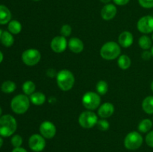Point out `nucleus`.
Segmentation results:
<instances>
[{
  "mask_svg": "<svg viewBox=\"0 0 153 152\" xmlns=\"http://www.w3.org/2000/svg\"><path fill=\"white\" fill-rule=\"evenodd\" d=\"M10 142H11V145L14 148H19L21 147V145H22L23 139H22V137L20 135H19V134H15V135H13L11 137Z\"/></svg>",
  "mask_w": 153,
  "mask_h": 152,
  "instance_id": "nucleus-28",
  "label": "nucleus"
},
{
  "mask_svg": "<svg viewBox=\"0 0 153 152\" xmlns=\"http://www.w3.org/2000/svg\"><path fill=\"white\" fill-rule=\"evenodd\" d=\"M46 139L41 134H32L28 139L29 148L34 152H41L46 148Z\"/></svg>",
  "mask_w": 153,
  "mask_h": 152,
  "instance_id": "nucleus-9",
  "label": "nucleus"
},
{
  "mask_svg": "<svg viewBox=\"0 0 153 152\" xmlns=\"http://www.w3.org/2000/svg\"><path fill=\"white\" fill-rule=\"evenodd\" d=\"M134 37L132 34L128 31H123L118 37V43L120 46L123 48H128L133 44Z\"/></svg>",
  "mask_w": 153,
  "mask_h": 152,
  "instance_id": "nucleus-15",
  "label": "nucleus"
},
{
  "mask_svg": "<svg viewBox=\"0 0 153 152\" xmlns=\"http://www.w3.org/2000/svg\"><path fill=\"white\" fill-rule=\"evenodd\" d=\"M50 47L55 53H62L68 47V42L64 36H57L51 41Z\"/></svg>",
  "mask_w": 153,
  "mask_h": 152,
  "instance_id": "nucleus-12",
  "label": "nucleus"
},
{
  "mask_svg": "<svg viewBox=\"0 0 153 152\" xmlns=\"http://www.w3.org/2000/svg\"><path fill=\"white\" fill-rule=\"evenodd\" d=\"M68 48L73 53L79 54L84 50V43L78 37H72L68 41Z\"/></svg>",
  "mask_w": 153,
  "mask_h": 152,
  "instance_id": "nucleus-16",
  "label": "nucleus"
},
{
  "mask_svg": "<svg viewBox=\"0 0 153 152\" xmlns=\"http://www.w3.org/2000/svg\"><path fill=\"white\" fill-rule=\"evenodd\" d=\"M145 141L148 146L153 148V131H150L147 133L146 138H145Z\"/></svg>",
  "mask_w": 153,
  "mask_h": 152,
  "instance_id": "nucleus-32",
  "label": "nucleus"
},
{
  "mask_svg": "<svg viewBox=\"0 0 153 152\" xmlns=\"http://www.w3.org/2000/svg\"><path fill=\"white\" fill-rule=\"evenodd\" d=\"M40 134L45 139H52L56 134V127L53 122L50 121H44L42 122L39 128Z\"/></svg>",
  "mask_w": 153,
  "mask_h": 152,
  "instance_id": "nucleus-11",
  "label": "nucleus"
},
{
  "mask_svg": "<svg viewBox=\"0 0 153 152\" xmlns=\"http://www.w3.org/2000/svg\"><path fill=\"white\" fill-rule=\"evenodd\" d=\"M152 40H153V32H152Z\"/></svg>",
  "mask_w": 153,
  "mask_h": 152,
  "instance_id": "nucleus-44",
  "label": "nucleus"
},
{
  "mask_svg": "<svg viewBox=\"0 0 153 152\" xmlns=\"http://www.w3.org/2000/svg\"><path fill=\"white\" fill-rule=\"evenodd\" d=\"M7 28L9 32L12 34H18L22 31V24L18 20H10L7 25Z\"/></svg>",
  "mask_w": 153,
  "mask_h": 152,
  "instance_id": "nucleus-23",
  "label": "nucleus"
},
{
  "mask_svg": "<svg viewBox=\"0 0 153 152\" xmlns=\"http://www.w3.org/2000/svg\"><path fill=\"white\" fill-rule=\"evenodd\" d=\"M137 30L142 34H150L153 32V16L150 15L140 18L137 23Z\"/></svg>",
  "mask_w": 153,
  "mask_h": 152,
  "instance_id": "nucleus-10",
  "label": "nucleus"
},
{
  "mask_svg": "<svg viewBox=\"0 0 153 152\" xmlns=\"http://www.w3.org/2000/svg\"><path fill=\"white\" fill-rule=\"evenodd\" d=\"M30 107V98L25 94H19L13 97L10 102V108L16 114H24Z\"/></svg>",
  "mask_w": 153,
  "mask_h": 152,
  "instance_id": "nucleus-3",
  "label": "nucleus"
},
{
  "mask_svg": "<svg viewBox=\"0 0 153 152\" xmlns=\"http://www.w3.org/2000/svg\"><path fill=\"white\" fill-rule=\"evenodd\" d=\"M138 2L141 7L144 8H152L153 0H138Z\"/></svg>",
  "mask_w": 153,
  "mask_h": 152,
  "instance_id": "nucleus-31",
  "label": "nucleus"
},
{
  "mask_svg": "<svg viewBox=\"0 0 153 152\" xmlns=\"http://www.w3.org/2000/svg\"><path fill=\"white\" fill-rule=\"evenodd\" d=\"M152 122H153V118H152Z\"/></svg>",
  "mask_w": 153,
  "mask_h": 152,
  "instance_id": "nucleus-46",
  "label": "nucleus"
},
{
  "mask_svg": "<svg viewBox=\"0 0 153 152\" xmlns=\"http://www.w3.org/2000/svg\"><path fill=\"white\" fill-rule=\"evenodd\" d=\"M56 81L58 87L62 91L70 90L75 83V76L68 69H61L57 74Z\"/></svg>",
  "mask_w": 153,
  "mask_h": 152,
  "instance_id": "nucleus-2",
  "label": "nucleus"
},
{
  "mask_svg": "<svg viewBox=\"0 0 153 152\" xmlns=\"http://www.w3.org/2000/svg\"><path fill=\"white\" fill-rule=\"evenodd\" d=\"M82 104L88 110H94L100 107L101 104V97L97 92H87L82 97Z\"/></svg>",
  "mask_w": 153,
  "mask_h": 152,
  "instance_id": "nucleus-6",
  "label": "nucleus"
},
{
  "mask_svg": "<svg viewBox=\"0 0 153 152\" xmlns=\"http://www.w3.org/2000/svg\"><path fill=\"white\" fill-rule=\"evenodd\" d=\"M138 45L140 49L149 50L152 48V39L147 35H142L138 40Z\"/></svg>",
  "mask_w": 153,
  "mask_h": 152,
  "instance_id": "nucleus-24",
  "label": "nucleus"
},
{
  "mask_svg": "<svg viewBox=\"0 0 153 152\" xmlns=\"http://www.w3.org/2000/svg\"><path fill=\"white\" fill-rule=\"evenodd\" d=\"M33 1H40V0H33Z\"/></svg>",
  "mask_w": 153,
  "mask_h": 152,
  "instance_id": "nucleus-45",
  "label": "nucleus"
},
{
  "mask_svg": "<svg viewBox=\"0 0 153 152\" xmlns=\"http://www.w3.org/2000/svg\"><path fill=\"white\" fill-rule=\"evenodd\" d=\"M16 128L17 122L13 116L5 114L0 117V137H9L13 135Z\"/></svg>",
  "mask_w": 153,
  "mask_h": 152,
  "instance_id": "nucleus-1",
  "label": "nucleus"
},
{
  "mask_svg": "<svg viewBox=\"0 0 153 152\" xmlns=\"http://www.w3.org/2000/svg\"><path fill=\"white\" fill-rule=\"evenodd\" d=\"M1 33H2V31L0 30V40H1Z\"/></svg>",
  "mask_w": 153,
  "mask_h": 152,
  "instance_id": "nucleus-43",
  "label": "nucleus"
},
{
  "mask_svg": "<svg viewBox=\"0 0 153 152\" xmlns=\"http://www.w3.org/2000/svg\"><path fill=\"white\" fill-rule=\"evenodd\" d=\"M141 57L144 61H149V60H150L151 58L152 57V53H151V51L149 52V51L148 50H144V52L142 53Z\"/></svg>",
  "mask_w": 153,
  "mask_h": 152,
  "instance_id": "nucleus-33",
  "label": "nucleus"
},
{
  "mask_svg": "<svg viewBox=\"0 0 153 152\" xmlns=\"http://www.w3.org/2000/svg\"><path fill=\"white\" fill-rule=\"evenodd\" d=\"M118 66L123 70H126L131 66V58L126 55H122L118 58L117 60Z\"/></svg>",
  "mask_w": 153,
  "mask_h": 152,
  "instance_id": "nucleus-21",
  "label": "nucleus"
},
{
  "mask_svg": "<svg viewBox=\"0 0 153 152\" xmlns=\"http://www.w3.org/2000/svg\"><path fill=\"white\" fill-rule=\"evenodd\" d=\"M97 125L98 129L102 131H106L110 128V124H109L108 121L105 119L98 120Z\"/></svg>",
  "mask_w": 153,
  "mask_h": 152,
  "instance_id": "nucleus-29",
  "label": "nucleus"
},
{
  "mask_svg": "<svg viewBox=\"0 0 153 152\" xmlns=\"http://www.w3.org/2000/svg\"><path fill=\"white\" fill-rule=\"evenodd\" d=\"M152 125L153 122L151 119H144L140 121L137 128H138V131L140 133L145 134V133H148L151 131V129L152 128Z\"/></svg>",
  "mask_w": 153,
  "mask_h": 152,
  "instance_id": "nucleus-22",
  "label": "nucleus"
},
{
  "mask_svg": "<svg viewBox=\"0 0 153 152\" xmlns=\"http://www.w3.org/2000/svg\"><path fill=\"white\" fill-rule=\"evenodd\" d=\"M98 122V116L92 110L82 112L79 117V123L81 127L86 129L94 128Z\"/></svg>",
  "mask_w": 153,
  "mask_h": 152,
  "instance_id": "nucleus-7",
  "label": "nucleus"
},
{
  "mask_svg": "<svg viewBox=\"0 0 153 152\" xmlns=\"http://www.w3.org/2000/svg\"><path fill=\"white\" fill-rule=\"evenodd\" d=\"M113 1L116 4H117V5L123 6L128 4V3L129 2L130 0H113Z\"/></svg>",
  "mask_w": 153,
  "mask_h": 152,
  "instance_id": "nucleus-35",
  "label": "nucleus"
},
{
  "mask_svg": "<svg viewBox=\"0 0 153 152\" xmlns=\"http://www.w3.org/2000/svg\"><path fill=\"white\" fill-rule=\"evenodd\" d=\"M114 113V106L110 102H105L101 104L99 107L98 115L102 119L111 117Z\"/></svg>",
  "mask_w": 153,
  "mask_h": 152,
  "instance_id": "nucleus-14",
  "label": "nucleus"
},
{
  "mask_svg": "<svg viewBox=\"0 0 153 152\" xmlns=\"http://www.w3.org/2000/svg\"><path fill=\"white\" fill-rule=\"evenodd\" d=\"M11 152H28L26 149H25L24 148L19 147V148H14L12 150Z\"/></svg>",
  "mask_w": 153,
  "mask_h": 152,
  "instance_id": "nucleus-36",
  "label": "nucleus"
},
{
  "mask_svg": "<svg viewBox=\"0 0 153 152\" xmlns=\"http://www.w3.org/2000/svg\"><path fill=\"white\" fill-rule=\"evenodd\" d=\"M143 138L137 131H131L126 136L124 139V146L126 149L131 151L140 148L143 145Z\"/></svg>",
  "mask_w": 153,
  "mask_h": 152,
  "instance_id": "nucleus-5",
  "label": "nucleus"
},
{
  "mask_svg": "<svg viewBox=\"0 0 153 152\" xmlns=\"http://www.w3.org/2000/svg\"><path fill=\"white\" fill-rule=\"evenodd\" d=\"M102 3H105V4H108L111 0H100Z\"/></svg>",
  "mask_w": 153,
  "mask_h": 152,
  "instance_id": "nucleus-38",
  "label": "nucleus"
},
{
  "mask_svg": "<svg viewBox=\"0 0 153 152\" xmlns=\"http://www.w3.org/2000/svg\"><path fill=\"white\" fill-rule=\"evenodd\" d=\"M57 74H58V72H56V71H55V69H48L47 72H46V75H47L49 77H56Z\"/></svg>",
  "mask_w": 153,
  "mask_h": 152,
  "instance_id": "nucleus-34",
  "label": "nucleus"
},
{
  "mask_svg": "<svg viewBox=\"0 0 153 152\" xmlns=\"http://www.w3.org/2000/svg\"><path fill=\"white\" fill-rule=\"evenodd\" d=\"M96 89H97V93L100 95H104L105 94L107 93L108 90V84L105 80H101L98 81L96 86Z\"/></svg>",
  "mask_w": 153,
  "mask_h": 152,
  "instance_id": "nucleus-27",
  "label": "nucleus"
},
{
  "mask_svg": "<svg viewBox=\"0 0 153 152\" xmlns=\"http://www.w3.org/2000/svg\"><path fill=\"white\" fill-rule=\"evenodd\" d=\"M142 109L146 114H153V95H149L143 100Z\"/></svg>",
  "mask_w": 153,
  "mask_h": 152,
  "instance_id": "nucleus-20",
  "label": "nucleus"
},
{
  "mask_svg": "<svg viewBox=\"0 0 153 152\" xmlns=\"http://www.w3.org/2000/svg\"><path fill=\"white\" fill-rule=\"evenodd\" d=\"M11 20V12L4 4H0V25L8 24Z\"/></svg>",
  "mask_w": 153,
  "mask_h": 152,
  "instance_id": "nucleus-17",
  "label": "nucleus"
},
{
  "mask_svg": "<svg viewBox=\"0 0 153 152\" xmlns=\"http://www.w3.org/2000/svg\"><path fill=\"white\" fill-rule=\"evenodd\" d=\"M120 46L114 41L107 42L102 46L100 49V55L106 61L115 60L120 56Z\"/></svg>",
  "mask_w": 153,
  "mask_h": 152,
  "instance_id": "nucleus-4",
  "label": "nucleus"
},
{
  "mask_svg": "<svg viewBox=\"0 0 153 152\" xmlns=\"http://www.w3.org/2000/svg\"><path fill=\"white\" fill-rule=\"evenodd\" d=\"M30 101L33 104L37 106L42 105L45 103L46 100V97L44 93L41 92H34V93L30 95Z\"/></svg>",
  "mask_w": 153,
  "mask_h": 152,
  "instance_id": "nucleus-18",
  "label": "nucleus"
},
{
  "mask_svg": "<svg viewBox=\"0 0 153 152\" xmlns=\"http://www.w3.org/2000/svg\"><path fill=\"white\" fill-rule=\"evenodd\" d=\"M151 89H152V91L153 92V80L152 81V83H151Z\"/></svg>",
  "mask_w": 153,
  "mask_h": 152,
  "instance_id": "nucleus-41",
  "label": "nucleus"
},
{
  "mask_svg": "<svg viewBox=\"0 0 153 152\" xmlns=\"http://www.w3.org/2000/svg\"><path fill=\"white\" fill-rule=\"evenodd\" d=\"M16 88V83L12 80H5L2 83L1 86V89L4 93L9 94L14 92Z\"/></svg>",
  "mask_w": 153,
  "mask_h": 152,
  "instance_id": "nucleus-25",
  "label": "nucleus"
},
{
  "mask_svg": "<svg viewBox=\"0 0 153 152\" xmlns=\"http://www.w3.org/2000/svg\"><path fill=\"white\" fill-rule=\"evenodd\" d=\"M1 43L5 47H10L13 46L14 43V38H13V34L8 31H4L1 33Z\"/></svg>",
  "mask_w": 153,
  "mask_h": 152,
  "instance_id": "nucleus-19",
  "label": "nucleus"
},
{
  "mask_svg": "<svg viewBox=\"0 0 153 152\" xmlns=\"http://www.w3.org/2000/svg\"><path fill=\"white\" fill-rule=\"evenodd\" d=\"M151 53H152V55L153 57V46H152V48H151Z\"/></svg>",
  "mask_w": 153,
  "mask_h": 152,
  "instance_id": "nucleus-42",
  "label": "nucleus"
},
{
  "mask_svg": "<svg viewBox=\"0 0 153 152\" xmlns=\"http://www.w3.org/2000/svg\"><path fill=\"white\" fill-rule=\"evenodd\" d=\"M22 91H23L24 94L26 95H31V94L34 93L35 92L36 85L31 80H26L24 82V83L22 86Z\"/></svg>",
  "mask_w": 153,
  "mask_h": 152,
  "instance_id": "nucleus-26",
  "label": "nucleus"
},
{
  "mask_svg": "<svg viewBox=\"0 0 153 152\" xmlns=\"http://www.w3.org/2000/svg\"><path fill=\"white\" fill-rule=\"evenodd\" d=\"M117 12V7L113 4H106L101 10V16L104 20H111Z\"/></svg>",
  "mask_w": 153,
  "mask_h": 152,
  "instance_id": "nucleus-13",
  "label": "nucleus"
},
{
  "mask_svg": "<svg viewBox=\"0 0 153 152\" xmlns=\"http://www.w3.org/2000/svg\"><path fill=\"white\" fill-rule=\"evenodd\" d=\"M1 114H2V109H1V107H0V117L1 116Z\"/></svg>",
  "mask_w": 153,
  "mask_h": 152,
  "instance_id": "nucleus-40",
  "label": "nucleus"
},
{
  "mask_svg": "<svg viewBox=\"0 0 153 152\" xmlns=\"http://www.w3.org/2000/svg\"><path fill=\"white\" fill-rule=\"evenodd\" d=\"M3 59H4V55H3V53L2 52L0 51V63H1V62H2Z\"/></svg>",
  "mask_w": 153,
  "mask_h": 152,
  "instance_id": "nucleus-37",
  "label": "nucleus"
},
{
  "mask_svg": "<svg viewBox=\"0 0 153 152\" xmlns=\"http://www.w3.org/2000/svg\"><path fill=\"white\" fill-rule=\"evenodd\" d=\"M2 145H3V139L2 137H0V148H1Z\"/></svg>",
  "mask_w": 153,
  "mask_h": 152,
  "instance_id": "nucleus-39",
  "label": "nucleus"
},
{
  "mask_svg": "<svg viewBox=\"0 0 153 152\" xmlns=\"http://www.w3.org/2000/svg\"><path fill=\"white\" fill-rule=\"evenodd\" d=\"M72 33V28L70 25H64L61 28V34L64 37H69Z\"/></svg>",
  "mask_w": 153,
  "mask_h": 152,
  "instance_id": "nucleus-30",
  "label": "nucleus"
},
{
  "mask_svg": "<svg viewBox=\"0 0 153 152\" xmlns=\"http://www.w3.org/2000/svg\"><path fill=\"white\" fill-rule=\"evenodd\" d=\"M22 61L28 66H33L38 63L41 59V54L36 49H28L22 54Z\"/></svg>",
  "mask_w": 153,
  "mask_h": 152,
  "instance_id": "nucleus-8",
  "label": "nucleus"
}]
</instances>
